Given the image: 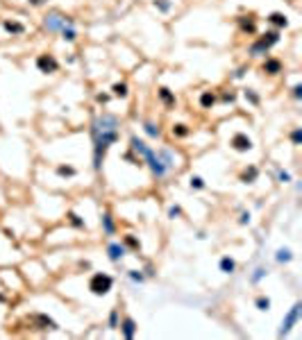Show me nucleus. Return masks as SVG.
<instances>
[{
    "instance_id": "nucleus-1",
    "label": "nucleus",
    "mask_w": 302,
    "mask_h": 340,
    "mask_svg": "<svg viewBox=\"0 0 302 340\" xmlns=\"http://www.w3.org/2000/svg\"><path fill=\"white\" fill-rule=\"evenodd\" d=\"M91 136V168L94 173H102V163L107 159V152L112 145L120 141V118L116 113H96L89 123Z\"/></svg>"
},
{
    "instance_id": "nucleus-2",
    "label": "nucleus",
    "mask_w": 302,
    "mask_h": 340,
    "mask_svg": "<svg viewBox=\"0 0 302 340\" xmlns=\"http://www.w3.org/2000/svg\"><path fill=\"white\" fill-rule=\"evenodd\" d=\"M68 23H75L73 16H66L57 9H50L48 14L41 16V30H44L46 34H60L62 27H66Z\"/></svg>"
},
{
    "instance_id": "nucleus-3",
    "label": "nucleus",
    "mask_w": 302,
    "mask_h": 340,
    "mask_svg": "<svg viewBox=\"0 0 302 340\" xmlns=\"http://www.w3.org/2000/svg\"><path fill=\"white\" fill-rule=\"evenodd\" d=\"M141 161H144V166L150 170L152 179H157V182H164V179H166V177L170 175V168L162 161V157L157 154V150H154L152 145L148 148V152L144 154V159H141Z\"/></svg>"
},
{
    "instance_id": "nucleus-4",
    "label": "nucleus",
    "mask_w": 302,
    "mask_h": 340,
    "mask_svg": "<svg viewBox=\"0 0 302 340\" xmlns=\"http://www.w3.org/2000/svg\"><path fill=\"white\" fill-rule=\"evenodd\" d=\"M114 284H116V279L109 275V272H94V275L89 277V284H86V286H89L91 295L104 297L114 291Z\"/></svg>"
},
{
    "instance_id": "nucleus-5",
    "label": "nucleus",
    "mask_w": 302,
    "mask_h": 340,
    "mask_svg": "<svg viewBox=\"0 0 302 340\" xmlns=\"http://www.w3.org/2000/svg\"><path fill=\"white\" fill-rule=\"evenodd\" d=\"M302 320V302H296V304L288 309V313L282 318V325H280V331L278 336L282 338V336H288L293 331V327H298V322Z\"/></svg>"
},
{
    "instance_id": "nucleus-6",
    "label": "nucleus",
    "mask_w": 302,
    "mask_h": 340,
    "mask_svg": "<svg viewBox=\"0 0 302 340\" xmlns=\"http://www.w3.org/2000/svg\"><path fill=\"white\" fill-rule=\"evenodd\" d=\"M34 66H36V70H39V73H44V75H54V73H60V68H62L60 59H57L52 52L36 54Z\"/></svg>"
},
{
    "instance_id": "nucleus-7",
    "label": "nucleus",
    "mask_w": 302,
    "mask_h": 340,
    "mask_svg": "<svg viewBox=\"0 0 302 340\" xmlns=\"http://www.w3.org/2000/svg\"><path fill=\"white\" fill-rule=\"evenodd\" d=\"M230 148H232L234 152H238V154H246V152H250V150L254 148V143L246 132H236V134L230 136Z\"/></svg>"
},
{
    "instance_id": "nucleus-8",
    "label": "nucleus",
    "mask_w": 302,
    "mask_h": 340,
    "mask_svg": "<svg viewBox=\"0 0 302 340\" xmlns=\"http://www.w3.org/2000/svg\"><path fill=\"white\" fill-rule=\"evenodd\" d=\"M104 252H107V259H109L112 263H120V261H123V259L130 254L128 247L123 245V241H109L107 247H104Z\"/></svg>"
},
{
    "instance_id": "nucleus-9",
    "label": "nucleus",
    "mask_w": 302,
    "mask_h": 340,
    "mask_svg": "<svg viewBox=\"0 0 302 340\" xmlns=\"http://www.w3.org/2000/svg\"><path fill=\"white\" fill-rule=\"evenodd\" d=\"M100 229H102V234L107 238H112V236L118 234V222H116L114 213L109 211V209H104V211L100 213Z\"/></svg>"
},
{
    "instance_id": "nucleus-10",
    "label": "nucleus",
    "mask_w": 302,
    "mask_h": 340,
    "mask_svg": "<svg viewBox=\"0 0 302 340\" xmlns=\"http://www.w3.org/2000/svg\"><path fill=\"white\" fill-rule=\"evenodd\" d=\"M236 25H238V30H241V34L254 36V34L259 32V27H257V16H254V14H241V16H236Z\"/></svg>"
},
{
    "instance_id": "nucleus-11",
    "label": "nucleus",
    "mask_w": 302,
    "mask_h": 340,
    "mask_svg": "<svg viewBox=\"0 0 302 340\" xmlns=\"http://www.w3.org/2000/svg\"><path fill=\"white\" fill-rule=\"evenodd\" d=\"M118 329H120V336H123L125 340H134V338H136V334H139V327H136V320H134L132 316L120 318Z\"/></svg>"
},
{
    "instance_id": "nucleus-12",
    "label": "nucleus",
    "mask_w": 302,
    "mask_h": 340,
    "mask_svg": "<svg viewBox=\"0 0 302 340\" xmlns=\"http://www.w3.org/2000/svg\"><path fill=\"white\" fill-rule=\"evenodd\" d=\"M262 70L266 75H270V77H275V75H280V73H284V64H282V59L280 57H264V61H262Z\"/></svg>"
},
{
    "instance_id": "nucleus-13",
    "label": "nucleus",
    "mask_w": 302,
    "mask_h": 340,
    "mask_svg": "<svg viewBox=\"0 0 302 340\" xmlns=\"http://www.w3.org/2000/svg\"><path fill=\"white\" fill-rule=\"evenodd\" d=\"M2 30H5L10 36H23L25 32H28V25L16 20V18H2Z\"/></svg>"
},
{
    "instance_id": "nucleus-14",
    "label": "nucleus",
    "mask_w": 302,
    "mask_h": 340,
    "mask_svg": "<svg viewBox=\"0 0 302 340\" xmlns=\"http://www.w3.org/2000/svg\"><path fill=\"white\" fill-rule=\"evenodd\" d=\"M259 175H262V168L254 166V163H248V166L238 173V182L241 184H254L259 179Z\"/></svg>"
},
{
    "instance_id": "nucleus-15",
    "label": "nucleus",
    "mask_w": 302,
    "mask_h": 340,
    "mask_svg": "<svg viewBox=\"0 0 302 340\" xmlns=\"http://www.w3.org/2000/svg\"><path fill=\"white\" fill-rule=\"evenodd\" d=\"M266 20L275 30H286L288 25H291V20H288V16L284 14V11H270V14L266 16Z\"/></svg>"
},
{
    "instance_id": "nucleus-16",
    "label": "nucleus",
    "mask_w": 302,
    "mask_h": 340,
    "mask_svg": "<svg viewBox=\"0 0 302 340\" xmlns=\"http://www.w3.org/2000/svg\"><path fill=\"white\" fill-rule=\"evenodd\" d=\"M157 100L166 109H175V104H178V95H175V91H170L168 86H159L157 89Z\"/></svg>"
},
{
    "instance_id": "nucleus-17",
    "label": "nucleus",
    "mask_w": 302,
    "mask_h": 340,
    "mask_svg": "<svg viewBox=\"0 0 302 340\" xmlns=\"http://www.w3.org/2000/svg\"><path fill=\"white\" fill-rule=\"evenodd\" d=\"M268 52H270V48H268V45L264 43L259 36L248 45V54L252 57V59H264V57H268Z\"/></svg>"
},
{
    "instance_id": "nucleus-18",
    "label": "nucleus",
    "mask_w": 302,
    "mask_h": 340,
    "mask_svg": "<svg viewBox=\"0 0 302 340\" xmlns=\"http://www.w3.org/2000/svg\"><path fill=\"white\" fill-rule=\"evenodd\" d=\"M128 143H130V145H128V150H132V152L136 154V157H139V159H144V154L148 152V148H150V145L146 143L144 138H139V136H136V134H132V136H130V141H128Z\"/></svg>"
},
{
    "instance_id": "nucleus-19",
    "label": "nucleus",
    "mask_w": 302,
    "mask_h": 340,
    "mask_svg": "<svg viewBox=\"0 0 302 340\" xmlns=\"http://www.w3.org/2000/svg\"><path fill=\"white\" fill-rule=\"evenodd\" d=\"M157 154L162 157V161L170 168V173H173V170H178V166H180L178 161H180V159H178V154H175V150H170V148H159Z\"/></svg>"
},
{
    "instance_id": "nucleus-20",
    "label": "nucleus",
    "mask_w": 302,
    "mask_h": 340,
    "mask_svg": "<svg viewBox=\"0 0 302 340\" xmlns=\"http://www.w3.org/2000/svg\"><path fill=\"white\" fill-rule=\"evenodd\" d=\"M259 39L264 41V43L268 45V48H275V45H280L282 43V30H275V27H270V30H266L264 32L262 36H259Z\"/></svg>"
},
{
    "instance_id": "nucleus-21",
    "label": "nucleus",
    "mask_w": 302,
    "mask_h": 340,
    "mask_svg": "<svg viewBox=\"0 0 302 340\" xmlns=\"http://www.w3.org/2000/svg\"><path fill=\"white\" fill-rule=\"evenodd\" d=\"M60 39L64 41V43H75V41L80 39L78 23H68V25H66V27H62V32H60Z\"/></svg>"
},
{
    "instance_id": "nucleus-22",
    "label": "nucleus",
    "mask_w": 302,
    "mask_h": 340,
    "mask_svg": "<svg viewBox=\"0 0 302 340\" xmlns=\"http://www.w3.org/2000/svg\"><path fill=\"white\" fill-rule=\"evenodd\" d=\"M198 102H200V107L202 109H214L218 104V91H212V89L202 91L200 98H198Z\"/></svg>"
},
{
    "instance_id": "nucleus-23",
    "label": "nucleus",
    "mask_w": 302,
    "mask_h": 340,
    "mask_svg": "<svg viewBox=\"0 0 302 340\" xmlns=\"http://www.w3.org/2000/svg\"><path fill=\"white\" fill-rule=\"evenodd\" d=\"M144 132H146V136H150V138H154V141H157V138H162L164 136V129H162V125L157 123V120H144Z\"/></svg>"
},
{
    "instance_id": "nucleus-24",
    "label": "nucleus",
    "mask_w": 302,
    "mask_h": 340,
    "mask_svg": "<svg viewBox=\"0 0 302 340\" xmlns=\"http://www.w3.org/2000/svg\"><path fill=\"white\" fill-rule=\"evenodd\" d=\"M66 222H68L73 229H78V232H84L86 229V220L80 216L78 211H66Z\"/></svg>"
},
{
    "instance_id": "nucleus-25",
    "label": "nucleus",
    "mask_w": 302,
    "mask_h": 340,
    "mask_svg": "<svg viewBox=\"0 0 302 340\" xmlns=\"http://www.w3.org/2000/svg\"><path fill=\"white\" fill-rule=\"evenodd\" d=\"M170 136L178 138V141H184V138L191 136V127L186 123H173L170 125Z\"/></svg>"
},
{
    "instance_id": "nucleus-26",
    "label": "nucleus",
    "mask_w": 302,
    "mask_h": 340,
    "mask_svg": "<svg viewBox=\"0 0 302 340\" xmlns=\"http://www.w3.org/2000/svg\"><path fill=\"white\" fill-rule=\"evenodd\" d=\"M218 270L223 272V275H234V272H236V259H232L230 254L220 257V261H218Z\"/></svg>"
},
{
    "instance_id": "nucleus-27",
    "label": "nucleus",
    "mask_w": 302,
    "mask_h": 340,
    "mask_svg": "<svg viewBox=\"0 0 302 340\" xmlns=\"http://www.w3.org/2000/svg\"><path fill=\"white\" fill-rule=\"evenodd\" d=\"M109 91H112V95L118 98V100H128L130 98V84L128 82H114Z\"/></svg>"
},
{
    "instance_id": "nucleus-28",
    "label": "nucleus",
    "mask_w": 302,
    "mask_h": 340,
    "mask_svg": "<svg viewBox=\"0 0 302 340\" xmlns=\"http://www.w3.org/2000/svg\"><path fill=\"white\" fill-rule=\"evenodd\" d=\"M266 277H268V268H266V266H257L252 272H250V277H248L250 286H259V284H262Z\"/></svg>"
},
{
    "instance_id": "nucleus-29",
    "label": "nucleus",
    "mask_w": 302,
    "mask_h": 340,
    "mask_svg": "<svg viewBox=\"0 0 302 340\" xmlns=\"http://www.w3.org/2000/svg\"><path fill=\"white\" fill-rule=\"evenodd\" d=\"M54 173L62 179H70V177H78V168L70 166V163H60V166L54 168Z\"/></svg>"
},
{
    "instance_id": "nucleus-30",
    "label": "nucleus",
    "mask_w": 302,
    "mask_h": 340,
    "mask_svg": "<svg viewBox=\"0 0 302 340\" xmlns=\"http://www.w3.org/2000/svg\"><path fill=\"white\" fill-rule=\"evenodd\" d=\"M275 261L280 263V266H286V263L293 261V250L291 247H280L278 252H275Z\"/></svg>"
},
{
    "instance_id": "nucleus-31",
    "label": "nucleus",
    "mask_w": 302,
    "mask_h": 340,
    "mask_svg": "<svg viewBox=\"0 0 302 340\" xmlns=\"http://www.w3.org/2000/svg\"><path fill=\"white\" fill-rule=\"evenodd\" d=\"M123 245L128 247V252H141V241L136 234H125L123 236Z\"/></svg>"
},
{
    "instance_id": "nucleus-32",
    "label": "nucleus",
    "mask_w": 302,
    "mask_h": 340,
    "mask_svg": "<svg viewBox=\"0 0 302 340\" xmlns=\"http://www.w3.org/2000/svg\"><path fill=\"white\" fill-rule=\"evenodd\" d=\"M243 100H246V102L250 104V107H259V104H262V95L257 93V89H243Z\"/></svg>"
},
{
    "instance_id": "nucleus-33",
    "label": "nucleus",
    "mask_w": 302,
    "mask_h": 340,
    "mask_svg": "<svg viewBox=\"0 0 302 340\" xmlns=\"http://www.w3.org/2000/svg\"><path fill=\"white\" fill-rule=\"evenodd\" d=\"M254 309L262 311V313H268L272 309V300L268 295H257L254 297Z\"/></svg>"
},
{
    "instance_id": "nucleus-34",
    "label": "nucleus",
    "mask_w": 302,
    "mask_h": 340,
    "mask_svg": "<svg viewBox=\"0 0 302 340\" xmlns=\"http://www.w3.org/2000/svg\"><path fill=\"white\" fill-rule=\"evenodd\" d=\"M272 173H275V182H278V184H291L293 182V175L288 173L286 168L275 166V170H272Z\"/></svg>"
},
{
    "instance_id": "nucleus-35",
    "label": "nucleus",
    "mask_w": 302,
    "mask_h": 340,
    "mask_svg": "<svg viewBox=\"0 0 302 340\" xmlns=\"http://www.w3.org/2000/svg\"><path fill=\"white\" fill-rule=\"evenodd\" d=\"M34 320L41 325V329H60V325H57V322H54L50 316H46V313H36Z\"/></svg>"
},
{
    "instance_id": "nucleus-36",
    "label": "nucleus",
    "mask_w": 302,
    "mask_h": 340,
    "mask_svg": "<svg viewBox=\"0 0 302 340\" xmlns=\"http://www.w3.org/2000/svg\"><path fill=\"white\" fill-rule=\"evenodd\" d=\"M125 277H128L132 284H136V286L146 284V279H148V277L144 275V270H125Z\"/></svg>"
},
{
    "instance_id": "nucleus-37",
    "label": "nucleus",
    "mask_w": 302,
    "mask_h": 340,
    "mask_svg": "<svg viewBox=\"0 0 302 340\" xmlns=\"http://www.w3.org/2000/svg\"><path fill=\"white\" fill-rule=\"evenodd\" d=\"M188 188H191V191H204L207 182H204L200 175H191V177H188Z\"/></svg>"
},
{
    "instance_id": "nucleus-38",
    "label": "nucleus",
    "mask_w": 302,
    "mask_h": 340,
    "mask_svg": "<svg viewBox=\"0 0 302 340\" xmlns=\"http://www.w3.org/2000/svg\"><path fill=\"white\" fill-rule=\"evenodd\" d=\"M236 98H238V95H236V91H232V89H225V91H220V95H218V102H220V104H234V102H236Z\"/></svg>"
},
{
    "instance_id": "nucleus-39",
    "label": "nucleus",
    "mask_w": 302,
    "mask_h": 340,
    "mask_svg": "<svg viewBox=\"0 0 302 340\" xmlns=\"http://www.w3.org/2000/svg\"><path fill=\"white\" fill-rule=\"evenodd\" d=\"M152 7L159 11V14H170L173 2H170V0H152Z\"/></svg>"
},
{
    "instance_id": "nucleus-40",
    "label": "nucleus",
    "mask_w": 302,
    "mask_h": 340,
    "mask_svg": "<svg viewBox=\"0 0 302 340\" xmlns=\"http://www.w3.org/2000/svg\"><path fill=\"white\" fill-rule=\"evenodd\" d=\"M118 322H120V311L118 309H112L107 316V327L109 329H118Z\"/></svg>"
},
{
    "instance_id": "nucleus-41",
    "label": "nucleus",
    "mask_w": 302,
    "mask_h": 340,
    "mask_svg": "<svg viewBox=\"0 0 302 340\" xmlns=\"http://www.w3.org/2000/svg\"><path fill=\"white\" fill-rule=\"evenodd\" d=\"M123 161H128L130 166H136V168L144 166V161H141V159L136 157V154H134L132 150H125V152H123Z\"/></svg>"
},
{
    "instance_id": "nucleus-42",
    "label": "nucleus",
    "mask_w": 302,
    "mask_h": 340,
    "mask_svg": "<svg viewBox=\"0 0 302 340\" xmlns=\"http://www.w3.org/2000/svg\"><path fill=\"white\" fill-rule=\"evenodd\" d=\"M288 138H291L293 148H300V145H302V127H293L291 134H288Z\"/></svg>"
},
{
    "instance_id": "nucleus-43",
    "label": "nucleus",
    "mask_w": 302,
    "mask_h": 340,
    "mask_svg": "<svg viewBox=\"0 0 302 340\" xmlns=\"http://www.w3.org/2000/svg\"><path fill=\"white\" fill-rule=\"evenodd\" d=\"M184 216V209L180 207V204H170L168 207V218L170 220H178V218H182Z\"/></svg>"
},
{
    "instance_id": "nucleus-44",
    "label": "nucleus",
    "mask_w": 302,
    "mask_h": 340,
    "mask_svg": "<svg viewBox=\"0 0 302 340\" xmlns=\"http://www.w3.org/2000/svg\"><path fill=\"white\" fill-rule=\"evenodd\" d=\"M112 98H114V95H112V93H104V91H102V93H96V102L102 104V107H107V104L112 102Z\"/></svg>"
},
{
    "instance_id": "nucleus-45",
    "label": "nucleus",
    "mask_w": 302,
    "mask_h": 340,
    "mask_svg": "<svg viewBox=\"0 0 302 340\" xmlns=\"http://www.w3.org/2000/svg\"><path fill=\"white\" fill-rule=\"evenodd\" d=\"M291 95H293V100H298V102H300V100H302V84H293Z\"/></svg>"
},
{
    "instance_id": "nucleus-46",
    "label": "nucleus",
    "mask_w": 302,
    "mask_h": 340,
    "mask_svg": "<svg viewBox=\"0 0 302 340\" xmlns=\"http://www.w3.org/2000/svg\"><path fill=\"white\" fill-rule=\"evenodd\" d=\"M246 70H248V66H238V68L232 73V79H243L246 77Z\"/></svg>"
},
{
    "instance_id": "nucleus-47",
    "label": "nucleus",
    "mask_w": 302,
    "mask_h": 340,
    "mask_svg": "<svg viewBox=\"0 0 302 340\" xmlns=\"http://www.w3.org/2000/svg\"><path fill=\"white\" fill-rule=\"evenodd\" d=\"M30 7H34V9H39V7H46L50 2V0H25Z\"/></svg>"
},
{
    "instance_id": "nucleus-48",
    "label": "nucleus",
    "mask_w": 302,
    "mask_h": 340,
    "mask_svg": "<svg viewBox=\"0 0 302 340\" xmlns=\"http://www.w3.org/2000/svg\"><path fill=\"white\" fill-rule=\"evenodd\" d=\"M250 220H252L250 211H241V216H238V225H250Z\"/></svg>"
},
{
    "instance_id": "nucleus-49",
    "label": "nucleus",
    "mask_w": 302,
    "mask_h": 340,
    "mask_svg": "<svg viewBox=\"0 0 302 340\" xmlns=\"http://www.w3.org/2000/svg\"><path fill=\"white\" fill-rule=\"evenodd\" d=\"M144 275L146 277H154V266H152V263H148V266L144 268Z\"/></svg>"
},
{
    "instance_id": "nucleus-50",
    "label": "nucleus",
    "mask_w": 302,
    "mask_h": 340,
    "mask_svg": "<svg viewBox=\"0 0 302 340\" xmlns=\"http://www.w3.org/2000/svg\"><path fill=\"white\" fill-rule=\"evenodd\" d=\"M80 270H91V261H80Z\"/></svg>"
},
{
    "instance_id": "nucleus-51",
    "label": "nucleus",
    "mask_w": 302,
    "mask_h": 340,
    "mask_svg": "<svg viewBox=\"0 0 302 340\" xmlns=\"http://www.w3.org/2000/svg\"><path fill=\"white\" fill-rule=\"evenodd\" d=\"M5 300H7V297L2 295V293H0V304H2V302H5Z\"/></svg>"
}]
</instances>
